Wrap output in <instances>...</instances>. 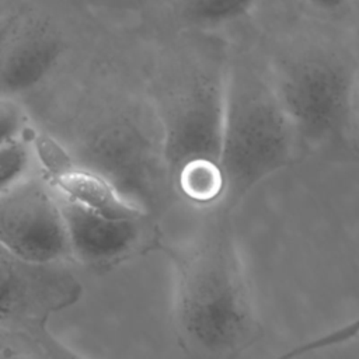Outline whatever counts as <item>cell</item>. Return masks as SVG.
I'll use <instances>...</instances> for the list:
<instances>
[{
	"label": "cell",
	"mask_w": 359,
	"mask_h": 359,
	"mask_svg": "<svg viewBox=\"0 0 359 359\" xmlns=\"http://www.w3.org/2000/svg\"><path fill=\"white\" fill-rule=\"evenodd\" d=\"M175 271L172 323L189 359H237L261 335L241 261L217 219L178 243L156 244Z\"/></svg>",
	"instance_id": "1"
},
{
	"label": "cell",
	"mask_w": 359,
	"mask_h": 359,
	"mask_svg": "<svg viewBox=\"0 0 359 359\" xmlns=\"http://www.w3.org/2000/svg\"><path fill=\"white\" fill-rule=\"evenodd\" d=\"M229 57L208 38L185 39L156 104L167 182L196 208L222 203L219 147Z\"/></svg>",
	"instance_id": "2"
},
{
	"label": "cell",
	"mask_w": 359,
	"mask_h": 359,
	"mask_svg": "<svg viewBox=\"0 0 359 359\" xmlns=\"http://www.w3.org/2000/svg\"><path fill=\"white\" fill-rule=\"evenodd\" d=\"M297 133L273 90L266 62L229 57L219 174L222 206L233 208L294 157Z\"/></svg>",
	"instance_id": "3"
},
{
	"label": "cell",
	"mask_w": 359,
	"mask_h": 359,
	"mask_svg": "<svg viewBox=\"0 0 359 359\" xmlns=\"http://www.w3.org/2000/svg\"><path fill=\"white\" fill-rule=\"evenodd\" d=\"M276 97L299 140L321 143L348 130L358 63L325 42H297L266 62Z\"/></svg>",
	"instance_id": "4"
},
{
	"label": "cell",
	"mask_w": 359,
	"mask_h": 359,
	"mask_svg": "<svg viewBox=\"0 0 359 359\" xmlns=\"http://www.w3.org/2000/svg\"><path fill=\"white\" fill-rule=\"evenodd\" d=\"M0 248L32 265L72 257L60 205L46 180L31 177L0 194Z\"/></svg>",
	"instance_id": "5"
},
{
	"label": "cell",
	"mask_w": 359,
	"mask_h": 359,
	"mask_svg": "<svg viewBox=\"0 0 359 359\" xmlns=\"http://www.w3.org/2000/svg\"><path fill=\"white\" fill-rule=\"evenodd\" d=\"M52 266L22 262L0 248V327L20 321L29 331L77 300L79 283Z\"/></svg>",
	"instance_id": "6"
},
{
	"label": "cell",
	"mask_w": 359,
	"mask_h": 359,
	"mask_svg": "<svg viewBox=\"0 0 359 359\" xmlns=\"http://www.w3.org/2000/svg\"><path fill=\"white\" fill-rule=\"evenodd\" d=\"M57 201L72 257L79 261L93 266H109L140 247L146 219H112L59 196Z\"/></svg>",
	"instance_id": "7"
},
{
	"label": "cell",
	"mask_w": 359,
	"mask_h": 359,
	"mask_svg": "<svg viewBox=\"0 0 359 359\" xmlns=\"http://www.w3.org/2000/svg\"><path fill=\"white\" fill-rule=\"evenodd\" d=\"M60 43L43 29H28L10 38L0 34V95L11 97L36 86L56 65Z\"/></svg>",
	"instance_id": "8"
},
{
	"label": "cell",
	"mask_w": 359,
	"mask_h": 359,
	"mask_svg": "<svg viewBox=\"0 0 359 359\" xmlns=\"http://www.w3.org/2000/svg\"><path fill=\"white\" fill-rule=\"evenodd\" d=\"M258 0H180V18L187 27L205 32L247 17Z\"/></svg>",
	"instance_id": "9"
},
{
	"label": "cell",
	"mask_w": 359,
	"mask_h": 359,
	"mask_svg": "<svg viewBox=\"0 0 359 359\" xmlns=\"http://www.w3.org/2000/svg\"><path fill=\"white\" fill-rule=\"evenodd\" d=\"M35 160V144L29 132L0 146V194L31 178Z\"/></svg>",
	"instance_id": "10"
},
{
	"label": "cell",
	"mask_w": 359,
	"mask_h": 359,
	"mask_svg": "<svg viewBox=\"0 0 359 359\" xmlns=\"http://www.w3.org/2000/svg\"><path fill=\"white\" fill-rule=\"evenodd\" d=\"M28 132V118L11 97L0 95V146Z\"/></svg>",
	"instance_id": "11"
},
{
	"label": "cell",
	"mask_w": 359,
	"mask_h": 359,
	"mask_svg": "<svg viewBox=\"0 0 359 359\" xmlns=\"http://www.w3.org/2000/svg\"><path fill=\"white\" fill-rule=\"evenodd\" d=\"M29 337H34L36 345L42 351L46 359H86L67 345H65L60 339H57L49 330L46 324H41L28 331Z\"/></svg>",
	"instance_id": "12"
},
{
	"label": "cell",
	"mask_w": 359,
	"mask_h": 359,
	"mask_svg": "<svg viewBox=\"0 0 359 359\" xmlns=\"http://www.w3.org/2000/svg\"><path fill=\"white\" fill-rule=\"evenodd\" d=\"M351 137L353 139L355 144L359 149V63L356 67L353 87L351 93V102H349V112H348V130Z\"/></svg>",
	"instance_id": "13"
},
{
	"label": "cell",
	"mask_w": 359,
	"mask_h": 359,
	"mask_svg": "<svg viewBox=\"0 0 359 359\" xmlns=\"http://www.w3.org/2000/svg\"><path fill=\"white\" fill-rule=\"evenodd\" d=\"M303 4L320 15H337L359 0H302Z\"/></svg>",
	"instance_id": "14"
},
{
	"label": "cell",
	"mask_w": 359,
	"mask_h": 359,
	"mask_svg": "<svg viewBox=\"0 0 359 359\" xmlns=\"http://www.w3.org/2000/svg\"><path fill=\"white\" fill-rule=\"evenodd\" d=\"M0 4H1V0H0Z\"/></svg>",
	"instance_id": "15"
}]
</instances>
